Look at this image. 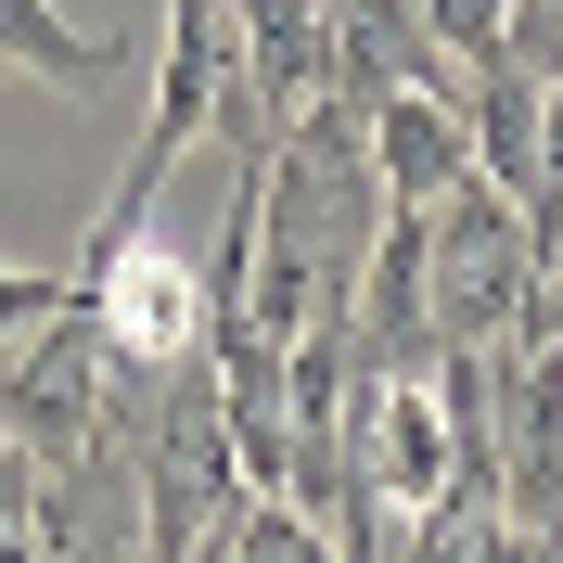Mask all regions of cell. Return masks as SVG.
<instances>
[{
    "label": "cell",
    "mask_w": 563,
    "mask_h": 563,
    "mask_svg": "<svg viewBox=\"0 0 563 563\" xmlns=\"http://www.w3.org/2000/svg\"><path fill=\"white\" fill-rule=\"evenodd\" d=\"M538 282H551V256H538L526 192H499L487 167L461 179V192H435V244H422L435 346H512V333L538 320Z\"/></svg>",
    "instance_id": "obj_1"
},
{
    "label": "cell",
    "mask_w": 563,
    "mask_h": 563,
    "mask_svg": "<svg viewBox=\"0 0 563 563\" xmlns=\"http://www.w3.org/2000/svg\"><path fill=\"white\" fill-rule=\"evenodd\" d=\"M103 410H115V346H103V320H90V295L0 346V435L38 474H77V461L103 449Z\"/></svg>",
    "instance_id": "obj_2"
},
{
    "label": "cell",
    "mask_w": 563,
    "mask_h": 563,
    "mask_svg": "<svg viewBox=\"0 0 563 563\" xmlns=\"http://www.w3.org/2000/svg\"><path fill=\"white\" fill-rule=\"evenodd\" d=\"M77 282H90V320H103L115 372H179V358H218V346H206V269H192L154 218H103V231H90V256H77Z\"/></svg>",
    "instance_id": "obj_3"
},
{
    "label": "cell",
    "mask_w": 563,
    "mask_h": 563,
    "mask_svg": "<svg viewBox=\"0 0 563 563\" xmlns=\"http://www.w3.org/2000/svg\"><path fill=\"white\" fill-rule=\"evenodd\" d=\"M218 90H231V0H167V52H154V115H141V154L115 179L103 218H154V179L218 129Z\"/></svg>",
    "instance_id": "obj_4"
},
{
    "label": "cell",
    "mask_w": 563,
    "mask_h": 563,
    "mask_svg": "<svg viewBox=\"0 0 563 563\" xmlns=\"http://www.w3.org/2000/svg\"><path fill=\"white\" fill-rule=\"evenodd\" d=\"M499 512L551 538L563 526V333L526 320L499 346Z\"/></svg>",
    "instance_id": "obj_5"
},
{
    "label": "cell",
    "mask_w": 563,
    "mask_h": 563,
    "mask_svg": "<svg viewBox=\"0 0 563 563\" xmlns=\"http://www.w3.org/2000/svg\"><path fill=\"white\" fill-rule=\"evenodd\" d=\"M231 77L256 90V115H308L333 90V0H231Z\"/></svg>",
    "instance_id": "obj_6"
},
{
    "label": "cell",
    "mask_w": 563,
    "mask_h": 563,
    "mask_svg": "<svg viewBox=\"0 0 563 563\" xmlns=\"http://www.w3.org/2000/svg\"><path fill=\"white\" fill-rule=\"evenodd\" d=\"M372 115V179H385V206H435V192H461V179L487 167L474 154V103H449V90H385Z\"/></svg>",
    "instance_id": "obj_7"
},
{
    "label": "cell",
    "mask_w": 563,
    "mask_h": 563,
    "mask_svg": "<svg viewBox=\"0 0 563 563\" xmlns=\"http://www.w3.org/2000/svg\"><path fill=\"white\" fill-rule=\"evenodd\" d=\"M474 154H487L499 192H526L538 206V77L499 52V65H474Z\"/></svg>",
    "instance_id": "obj_8"
},
{
    "label": "cell",
    "mask_w": 563,
    "mask_h": 563,
    "mask_svg": "<svg viewBox=\"0 0 563 563\" xmlns=\"http://www.w3.org/2000/svg\"><path fill=\"white\" fill-rule=\"evenodd\" d=\"M0 65H26V77H52V90H90V77H115V38L65 26L52 0H0Z\"/></svg>",
    "instance_id": "obj_9"
},
{
    "label": "cell",
    "mask_w": 563,
    "mask_h": 563,
    "mask_svg": "<svg viewBox=\"0 0 563 563\" xmlns=\"http://www.w3.org/2000/svg\"><path fill=\"white\" fill-rule=\"evenodd\" d=\"M77 295H90L77 269H13V256H0V346H13V333H38L52 308H77Z\"/></svg>",
    "instance_id": "obj_10"
},
{
    "label": "cell",
    "mask_w": 563,
    "mask_h": 563,
    "mask_svg": "<svg viewBox=\"0 0 563 563\" xmlns=\"http://www.w3.org/2000/svg\"><path fill=\"white\" fill-rule=\"evenodd\" d=\"M422 26L449 38L461 65H499V26H512V0H422Z\"/></svg>",
    "instance_id": "obj_11"
},
{
    "label": "cell",
    "mask_w": 563,
    "mask_h": 563,
    "mask_svg": "<svg viewBox=\"0 0 563 563\" xmlns=\"http://www.w3.org/2000/svg\"><path fill=\"white\" fill-rule=\"evenodd\" d=\"M499 52L526 77H563V0H512V26H499Z\"/></svg>",
    "instance_id": "obj_12"
}]
</instances>
